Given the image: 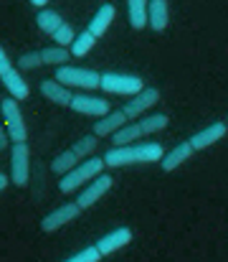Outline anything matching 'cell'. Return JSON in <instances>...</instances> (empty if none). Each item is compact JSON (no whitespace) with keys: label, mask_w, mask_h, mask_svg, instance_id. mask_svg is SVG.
I'll return each instance as SVG.
<instances>
[{"label":"cell","mask_w":228,"mask_h":262,"mask_svg":"<svg viewBox=\"0 0 228 262\" xmlns=\"http://www.w3.org/2000/svg\"><path fill=\"white\" fill-rule=\"evenodd\" d=\"M165 148L160 143H130V145H112L104 153L107 168H124V166H142V163H160Z\"/></svg>","instance_id":"6da1fadb"},{"label":"cell","mask_w":228,"mask_h":262,"mask_svg":"<svg viewBox=\"0 0 228 262\" xmlns=\"http://www.w3.org/2000/svg\"><path fill=\"white\" fill-rule=\"evenodd\" d=\"M104 168H107L104 158L91 156V158L81 161L79 166H74L71 171H66V173L61 176V181H59V191H61V193H74V191H79V188H84L91 178H96L99 173H104Z\"/></svg>","instance_id":"7a4b0ae2"},{"label":"cell","mask_w":228,"mask_h":262,"mask_svg":"<svg viewBox=\"0 0 228 262\" xmlns=\"http://www.w3.org/2000/svg\"><path fill=\"white\" fill-rule=\"evenodd\" d=\"M0 117H3V125H5L10 143H26L28 140V127H26V117L20 112L18 99H13V97L0 99Z\"/></svg>","instance_id":"3957f363"},{"label":"cell","mask_w":228,"mask_h":262,"mask_svg":"<svg viewBox=\"0 0 228 262\" xmlns=\"http://www.w3.org/2000/svg\"><path fill=\"white\" fill-rule=\"evenodd\" d=\"M54 79H59L61 84H66L69 89H99L102 82V74L94 72V69H86V67H71V64H64V67H56V74Z\"/></svg>","instance_id":"277c9868"},{"label":"cell","mask_w":228,"mask_h":262,"mask_svg":"<svg viewBox=\"0 0 228 262\" xmlns=\"http://www.w3.org/2000/svg\"><path fill=\"white\" fill-rule=\"evenodd\" d=\"M99 89L104 94H119V97H132L140 89H145V79L137 74H122V72H104Z\"/></svg>","instance_id":"5b68a950"},{"label":"cell","mask_w":228,"mask_h":262,"mask_svg":"<svg viewBox=\"0 0 228 262\" xmlns=\"http://www.w3.org/2000/svg\"><path fill=\"white\" fill-rule=\"evenodd\" d=\"M10 183L18 186V188H26L28 186V178H31V148H28V140L26 143H13L10 148Z\"/></svg>","instance_id":"8992f818"},{"label":"cell","mask_w":228,"mask_h":262,"mask_svg":"<svg viewBox=\"0 0 228 262\" xmlns=\"http://www.w3.org/2000/svg\"><path fill=\"white\" fill-rule=\"evenodd\" d=\"M160 89L157 87H147L140 89L137 94H132V97H127V102H124V107H122V112L127 115V120L132 122V120H140V117H145V112L152 110L157 102H160Z\"/></svg>","instance_id":"52a82bcc"},{"label":"cell","mask_w":228,"mask_h":262,"mask_svg":"<svg viewBox=\"0 0 228 262\" xmlns=\"http://www.w3.org/2000/svg\"><path fill=\"white\" fill-rule=\"evenodd\" d=\"M79 214H81V206H79L76 201H66V204L56 206L54 211H48V214L41 219V232H43V234H54V232L64 229L66 224H71Z\"/></svg>","instance_id":"ba28073f"},{"label":"cell","mask_w":228,"mask_h":262,"mask_svg":"<svg viewBox=\"0 0 228 262\" xmlns=\"http://www.w3.org/2000/svg\"><path fill=\"white\" fill-rule=\"evenodd\" d=\"M114 186V178L109 173H99L96 178H91L84 188H81V193H79V199H76V204L81 206V211L84 209H89V206H94L109 188Z\"/></svg>","instance_id":"9c48e42d"},{"label":"cell","mask_w":228,"mask_h":262,"mask_svg":"<svg viewBox=\"0 0 228 262\" xmlns=\"http://www.w3.org/2000/svg\"><path fill=\"white\" fill-rule=\"evenodd\" d=\"M69 110H74L76 115H86V117H104L107 112H112V104L104 97H91V94H74Z\"/></svg>","instance_id":"30bf717a"},{"label":"cell","mask_w":228,"mask_h":262,"mask_svg":"<svg viewBox=\"0 0 228 262\" xmlns=\"http://www.w3.org/2000/svg\"><path fill=\"white\" fill-rule=\"evenodd\" d=\"M130 242H132V229L130 227H117L96 242V250L102 252V257H109V255L119 252L122 247H127Z\"/></svg>","instance_id":"8fae6325"},{"label":"cell","mask_w":228,"mask_h":262,"mask_svg":"<svg viewBox=\"0 0 228 262\" xmlns=\"http://www.w3.org/2000/svg\"><path fill=\"white\" fill-rule=\"evenodd\" d=\"M226 133H228L226 122H211L208 127L198 130L195 135H190V138H188V143H190V145H193V150L198 153V150H206V148H211L213 143H218Z\"/></svg>","instance_id":"7c38bea8"},{"label":"cell","mask_w":228,"mask_h":262,"mask_svg":"<svg viewBox=\"0 0 228 262\" xmlns=\"http://www.w3.org/2000/svg\"><path fill=\"white\" fill-rule=\"evenodd\" d=\"M0 84L5 87L8 97H13V99H18V102H23V99L31 94V87H28V82L23 79V72H20L18 67L8 69V72L0 77Z\"/></svg>","instance_id":"4fadbf2b"},{"label":"cell","mask_w":228,"mask_h":262,"mask_svg":"<svg viewBox=\"0 0 228 262\" xmlns=\"http://www.w3.org/2000/svg\"><path fill=\"white\" fill-rule=\"evenodd\" d=\"M130 120H127V115L122 112V110H112V112H107L104 117H99L96 122H94V135L96 138H112L119 127H124Z\"/></svg>","instance_id":"5bb4252c"},{"label":"cell","mask_w":228,"mask_h":262,"mask_svg":"<svg viewBox=\"0 0 228 262\" xmlns=\"http://www.w3.org/2000/svg\"><path fill=\"white\" fill-rule=\"evenodd\" d=\"M41 94L48 99V102H54V104H59V107H69L71 104V99H74V94H71V89L66 87V84H61L59 79H43L41 84Z\"/></svg>","instance_id":"9a60e30c"},{"label":"cell","mask_w":228,"mask_h":262,"mask_svg":"<svg viewBox=\"0 0 228 262\" xmlns=\"http://www.w3.org/2000/svg\"><path fill=\"white\" fill-rule=\"evenodd\" d=\"M114 15H117V8H114L112 3H104V5H99V10H96V13L91 15V20H89L86 31H89L91 36L102 38V36H104V33L109 31V26H112Z\"/></svg>","instance_id":"2e32d148"},{"label":"cell","mask_w":228,"mask_h":262,"mask_svg":"<svg viewBox=\"0 0 228 262\" xmlns=\"http://www.w3.org/2000/svg\"><path fill=\"white\" fill-rule=\"evenodd\" d=\"M193 153H195V150H193V145H190L188 140H183V143H178L175 148H170V150L162 156L160 166H162V171H165V173H170V171L180 168L183 163H188Z\"/></svg>","instance_id":"e0dca14e"},{"label":"cell","mask_w":228,"mask_h":262,"mask_svg":"<svg viewBox=\"0 0 228 262\" xmlns=\"http://www.w3.org/2000/svg\"><path fill=\"white\" fill-rule=\"evenodd\" d=\"M170 23V5L167 0H150V8H147V26L152 31H165Z\"/></svg>","instance_id":"ac0fdd59"},{"label":"cell","mask_w":228,"mask_h":262,"mask_svg":"<svg viewBox=\"0 0 228 262\" xmlns=\"http://www.w3.org/2000/svg\"><path fill=\"white\" fill-rule=\"evenodd\" d=\"M147 8H150L147 0H127V15H130V26L135 31L147 28Z\"/></svg>","instance_id":"d6986e66"},{"label":"cell","mask_w":228,"mask_h":262,"mask_svg":"<svg viewBox=\"0 0 228 262\" xmlns=\"http://www.w3.org/2000/svg\"><path fill=\"white\" fill-rule=\"evenodd\" d=\"M61 23H64L61 13H59V10H51V8H41L38 15H36V26H38L46 36H54Z\"/></svg>","instance_id":"ffe728a7"},{"label":"cell","mask_w":228,"mask_h":262,"mask_svg":"<svg viewBox=\"0 0 228 262\" xmlns=\"http://www.w3.org/2000/svg\"><path fill=\"white\" fill-rule=\"evenodd\" d=\"M41 56H43V67H64L66 61H71V49L54 43V46L41 49Z\"/></svg>","instance_id":"44dd1931"},{"label":"cell","mask_w":228,"mask_h":262,"mask_svg":"<svg viewBox=\"0 0 228 262\" xmlns=\"http://www.w3.org/2000/svg\"><path fill=\"white\" fill-rule=\"evenodd\" d=\"M140 138H145V133H142V127H140V122H127L124 127H119L114 135H112V143L114 145H130V143H137Z\"/></svg>","instance_id":"7402d4cb"},{"label":"cell","mask_w":228,"mask_h":262,"mask_svg":"<svg viewBox=\"0 0 228 262\" xmlns=\"http://www.w3.org/2000/svg\"><path fill=\"white\" fill-rule=\"evenodd\" d=\"M79 163H81V158L76 156V150L69 145L64 153H59V156L51 161V171H54L56 176H64L66 171H71L74 166H79Z\"/></svg>","instance_id":"603a6c76"},{"label":"cell","mask_w":228,"mask_h":262,"mask_svg":"<svg viewBox=\"0 0 228 262\" xmlns=\"http://www.w3.org/2000/svg\"><path fill=\"white\" fill-rule=\"evenodd\" d=\"M137 122H140V127H142V133H145V135H155V133H162V130L167 127L170 117L160 112V115H147V117H140Z\"/></svg>","instance_id":"cb8c5ba5"},{"label":"cell","mask_w":228,"mask_h":262,"mask_svg":"<svg viewBox=\"0 0 228 262\" xmlns=\"http://www.w3.org/2000/svg\"><path fill=\"white\" fill-rule=\"evenodd\" d=\"M94 43H96V36H91V33L84 28L81 33H76L74 43L69 46V49H71V56H86V54L94 49Z\"/></svg>","instance_id":"d4e9b609"},{"label":"cell","mask_w":228,"mask_h":262,"mask_svg":"<svg viewBox=\"0 0 228 262\" xmlns=\"http://www.w3.org/2000/svg\"><path fill=\"white\" fill-rule=\"evenodd\" d=\"M71 148L76 150V156L81 158V161H86V158H91L94 156V150L99 148V138L91 133V135H84V138H79L76 143H71Z\"/></svg>","instance_id":"484cf974"},{"label":"cell","mask_w":228,"mask_h":262,"mask_svg":"<svg viewBox=\"0 0 228 262\" xmlns=\"http://www.w3.org/2000/svg\"><path fill=\"white\" fill-rule=\"evenodd\" d=\"M41 67H43L41 51H26V54L18 56V69H20V72H36V69H41Z\"/></svg>","instance_id":"4316f807"},{"label":"cell","mask_w":228,"mask_h":262,"mask_svg":"<svg viewBox=\"0 0 228 262\" xmlns=\"http://www.w3.org/2000/svg\"><path fill=\"white\" fill-rule=\"evenodd\" d=\"M51 38H54V43H56V46H66V49H69V46L74 43V38H76V33H74V26L64 20V23L59 26V31H56V33H54Z\"/></svg>","instance_id":"83f0119b"},{"label":"cell","mask_w":228,"mask_h":262,"mask_svg":"<svg viewBox=\"0 0 228 262\" xmlns=\"http://www.w3.org/2000/svg\"><path fill=\"white\" fill-rule=\"evenodd\" d=\"M102 260V252L96 250V245H86L84 250L74 252L71 257H66L64 262H99Z\"/></svg>","instance_id":"f1b7e54d"},{"label":"cell","mask_w":228,"mask_h":262,"mask_svg":"<svg viewBox=\"0 0 228 262\" xmlns=\"http://www.w3.org/2000/svg\"><path fill=\"white\" fill-rule=\"evenodd\" d=\"M8 69H13V61H10V56H8V51L0 46V77L8 72Z\"/></svg>","instance_id":"f546056e"},{"label":"cell","mask_w":228,"mask_h":262,"mask_svg":"<svg viewBox=\"0 0 228 262\" xmlns=\"http://www.w3.org/2000/svg\"><path fill=\"white\" fill-rule=\"evenodd\" d=\"M8 143H10V138H8V133H5V125L0 122V153L8 148Z\"/></svg>","instance_id":"4dcf8cb0"},{"label":"cell","mask_w":228,"mask_h":262,"mask_svg":"<svg viewBox=\"0 0 228 262\" xmlns=\"http://www.w3.org/2000/svg\"><path fill=\"white\" fill-rule=\"evenodd\" d=\"M8 183H10V176H5L3 171H0V193L5 191V186H8Z\"/></svg>","instance_id":"1f68e13d"},{"label":"cell","mask_w":228,"mask_h":262,"mask_svg":"<svg viewBox=\"0 0 228 262\" xmlns=\"http://www.w3.org/2000/svg\"><path fill=\"white\" fill-rule=\"evenodd\" d=\"M31 5H36V8H46L48 0H31Z\"/></svg>","instance_id":"d6a6232c"},{"label":"cell","mask_w":228,"mask_h":262,"mask_svg":"<svg viewBox=\"0 0 228 262\" xmlns=\"http://www.w3.org/2000/svg\"><path fill=\"white\" fill-rule=\"evenodd\" d=\"M226 127H228V122H226Z\"/></svg>","instance_id":"836d02e7"}]
</instances>
